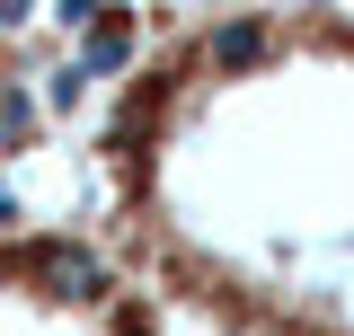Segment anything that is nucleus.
<instances>
[{
  "label": "nucleus",
  "mask_w": 354,
  "mask_h": 336,
  "mask_svg": "<svg viewBox=\"0 0 354 336\" xmlns=\"http://www.w3.org/2000/svg\"><path fill=\"white\" fill-rule=\"evenodd\" d=\"M106 248L213 336H354V9L160 18L97 115Z\"/></svg>",
  "instance_id": "nucleus-1"
},
{
  "label": "nucleus",
  "mask_w": 354,
  "mask_h": 336,
  "mask_svg": "<svg viewBox=\"0 0 354 336\" xmlns=\"http://www.w3.org/2000/svg\"><path fill=\"white\" fill-rule=\"evenodd\" d=\"M0 336H177L88 221L0 212Z\"/></svg>",
  "instance_id": "nucleus-2"
}]
</instances>
